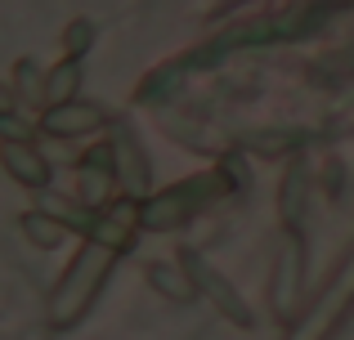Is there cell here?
Returning <instances> with one entry per match:
<instances>
[{"instance_id": "1", "label": "cell", "mask_w": 354, "mask_h": 340, "mask_svg": "<svg viewBox=\"0 0 354 340\" xmlns=\"http://www.w3.org/2000/svg\"><path fill=\"white\" fill-rule=\"evenodd\" d=\"M113 255H117V246L104 242V237L90 242L86 251L77 255V264L63 273L59 291H54V305H50V323L54 327H72L90 309V300L99 296V282L108 278V269H113Z\"/></svg>"}, {"instance_id": "2", "label": "cell", "mask_w": 354, "mask_h": 340, "mask_svg": "<svg viewBox=\"0 0 354 340\" xmlns=\"http://www.w3.org/2000/svg\"><path fill=\"white\" fill-rule=\"evenodd\" d=\"M350 305H354V251L337 269V278L323 287V296L305 309V318L296 323V332L287 340H332V332L341 327V318L350 314Z\"/></svg>"}, {"instance_id": "3", "label": "cell", "mask_w": 354, "mask_h": 340, "mask_svg": "<svg viewBox=\"0 0 354 340\" xmlns=\"http://www.w3.org/2000/svg\"><path fill=\"white\" fill-rule=\"evenodd\" d=\"M99 121H104V112H99L95 103H59L45 117V126H50L54 134H81V130H95Z\"/></svg>"}, {"instance_id": "4", "label": "cell", "mask_w": 354, "mask_h": 340, "mask_svg": "<svg viewBox=\"0 0 354 340\" xmlns=\"http://www.w3.org/2000/svg\"><path fill=\"white\" fill-rule=\"evenodd\" d=\"M5 166L14 170V179H23V183H45V161L36 157V152H27L23 143H5Z\"/></svg>"}, {"instance_id": "5", "label": "cell", "mask_w": 354, "mask_h": 340, "mask_svg": "<svg viewBox=\"0 0 354 340\" xmlns=\"http://www.w3.org/2000/svg\"><path fill=\"white\" fill-rule=\"evenodd\" d=\"M72 90H77V68H59L54 81H50V99H54V103H68Z\"/></svg>"}, {"instance_id": "6", "label": "cell", "mask_w": 354, "mask_h": 340, "mask_svg": "<svg viewBox=\"0 0 354 340\" xmlns=\"http://www.w3.org/2000/svg\"><path fill=\"white\" fill-rule=\"evenodd\" d=\"M153 282L166 291V296H180V300H189V296H193V291H189V282H184V278H175L171 269H153Z\"/></svg>"}]
</instances>
